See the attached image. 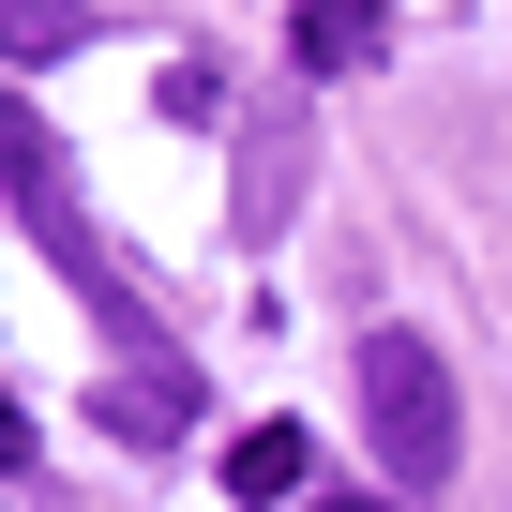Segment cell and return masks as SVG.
<instances>
[{
    "mask_svg": "<svg viewBox=\"0 0 512 512\" xmlns=\"http://www.w3.org/2000/svg\"><path fill=\"white\" fill-rule=\"evenodd\" d=\"M0 196H16V226L46 241V272L121 332V362H181L166 332H151V302H136V272H121V256H106V226H91V196H76V151L46 136V106H16V91H0Z\"/></svg>",
    "mask_w": 512,
    "mask_h": 512,
    "instance_id": "1",
    "label": "cell"
},
{
    "mask_svg": "<svg viewBox=\"0 0 512 512\" xmlns=\"http://www.w3.org/2000/svg\"><path fill=\"white\" fill-rule=\"evenodd\" d=\"M362 437H377V467H392V497H437L452 467H467V407H452V362L422 347V332H362Z\"/></svg>",
    "mask_w": 512,
    "mask_h": 512,
    "instance_id": "2",
    "label": "cell"
},
{
    "mask_svg": "<svg viewBox=\"0 0 512 512\" xmlns=\"http://www.w3.org/2000/svg\"><path fill=\"white\" fill-rule=\"evenodd\" d=\"M91 407H106V437H121V452H166V437H196V407H211V392H196V362H121Z\"/></svg>",
    "mask_w": 512,
    "mask_h": 512,
    "instance_id": "3",
    "label": "cell"
},
{
    "mask_svg": "<svg viewBox=\"0 0 512 512\" xmlns=\"http://www.w3.org/2000/svg\"><path fill=\"white\" fill-rule=\"evenodd\" d=\"M287 46H302V76H317V91H332V76H377V61H392V0H302Z\"/></svg>",
    "mask_w": 512,
    "mask_h": 512,
    "instance_id": "4",
    "label": "cell"
},
{
    "mask_svg": "<svg viewBox=\"0 0 512 512\" xmlns=\"http://www.w3.org/2000/svg\"><path fill=\"white\" fill-rule=\"evenodd\" d=\"M302 467H317L302 422H241V437H226V497H241V512H302Z\"/></svg>",
    "mask_w": 512,
    "mask_h": 512,
    "instance_id": "5",
    "label": "cell"
},
{
    "mask_svg": "<svg viewBox=\"0 0 512 512\" xmlns=\"http://www.w3.org/2000/svg\"><path fill=\"white\" fill-rule=\"evenodd\" d=\"M76 46H91V0H0V61H16V76H46Z\"/></svg>",
    "mask_w": 512,
    "mask_h": 512,
    "instance_id": "6",
    "label": "cell"
},
{
    "mask_svg": "<svg viewBox=\"0 0 512 512\" xmlns=\"http://www.w3.org/2000/svg\"><path fill=\"white\" fill-rule=\"evenodd\" d=\"M16 467H31V422H16V407H0V482H16Z\"/></svg>",
    "mask_w": 512,
    "mask_h": 512,
    "instance_id": "7",
    "label": "cell"
},
{
    "mask_svg": "<svg viewBox=\"0 0 512 512\" xmlns=\"http://www.w3.org/2000/svg\"><path fill=\"white\" fill-rule=\"evenodd\" d=\"M332 512H422V497H332Z\"/></svg>",
    "mask_w": 512,
    "mask_h": 512,
    "instance_id": "8",
    "label": "cell"
}]
</instances>
